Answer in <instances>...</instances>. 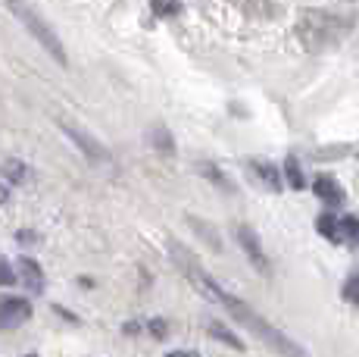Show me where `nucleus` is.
<instances>
[{
    "instance_id": "1",
    "label": "nucleus",
    "mask_w": 359,
    "mask_h": 357,
    "mask_svg": "<svg viewBox=\"0 0 359 357\" xmlns=\"http://www.w3.org/2000/svg\"><path fill=\"white\" fill-rule=\"evenodd\" d=\"M194 288H197L200 294H206L210 301H216V304L222 307V311L229 313V317L238 323V326H244L247 332H253L262 342V345H269L272 351H278L281 357H309V351L300 345V342L291 339L287 332H281L278 326H272L266 317H259V313L253 311V307L247 304L244 298H238V294H231L229 288H222L216 279L210 276V273H206V276L200 279Z\"/></svg>"
},
{
    "instance_id": "2",
    "label": "nucleus",
    "mask_w": 359,
    "mask_h": 357,
    "mask_svg": "<svg viewBox=\"0 0 359 357\" xmlns=\"http://www.w3.org/2000/svg\"><path fill=\"white\" fill-rule=\"evenodd\" d=\"M353 29V13L331 10V6H306L297 19V38L306 51H325L344 41Z\"/></svg>"
},
{
    "instance_id": "3",
    "label": "nucleus",
    "mask_w": 359,
    "mask_h": 357,
    "mask_svg": "<svg viewBox=\"0 0 359 357\" xmlns=\"http://www.w3.org/2000/svg\"><path fill=\"white\" fill-rule=\"evenodd\" d=\"M10 13L19 19V22L25 25V29L34 35V41H38L41 47H44L47 53H50L53 60H57L60 66H69V57H66V47H63V41H60V35H57V29H53L50 22H47L44 16H41L34 6H29V4H10Z\"/></svg>"
},
{
    "instance_id": "4",
    "label": "nucleus",
    "mask_w": 359,
    "mask_h": 357,
    "mask_svg": "<svg viewBox=\"0 0 359 357\" xmlns=\"http://www.w3.org/2000/svg\"><path fill=\"white\" fill-rule=\"evenodd\" d=\"M234 238H238L244 257L253 264V270H257L259 276H269V273H272V260H269L266 248H262V238L257 235V229H253V226H247V223H238V226H234Z\"/></svg>"
},
{
    "instance_id": "5",
    "label": "nucleus",
    "mask_w": 359,
    "mask_h": 357,
    "mask_svg": "<svg viewBox=\"0 0 359 357\" xmlns=\"http://www.w3.org/2000/svg\"><path fill=\"white\" fill-rule=\"evenodd\" d=\"M165 248H169V257H172V264L178 266V273H182L184 279H188L191 285H197L200 279L206 276V270H203V264H200V257L194 251L188 248V245H182L175 235H169L165 238Z\"/></svg>"
},
{
    "instance_id": "6",
    "label": "nucleus",
    "mask_w": 359,
    "mask_h": 357,
    "mask_svg": "<svg viewBox=\"0 0 359 357\" xmlns=\"http://www.w3.org/2000/svg\"><path fill=\"white\" fill-rule=\"evenodd\" d=\"M60 129L72 138L75 144L81 148V154L88 157V160H97V163H103V160H109V150H107V144H103L100 138H94L91 132H88L85 126H79V122H72V119H60Z\"/></svg>"
},
{
    "instance_id": "7",
    "label": "nucleus",
    "mask_w": 359,
    "mask_h": 357,
    "mask_svg": "<svg viewBox=\"0 0 359 357\" xmlns=\"http://www.w3.org/2000/svg\"><path fill=\"white\" fill-rule=\"evenodd\" d=\"M32 320V301L22 294H4L0 298V329H16Z\"/></svg>"
},
{
    "instance_id": "8",
    "label": "nucleus",
    "mask_w": 359,
    "mask_h": 357,
    "mask_svg": "<svg viewBox=\"0 0 359 357\" xmlns=\"http://www.w3.org/2000/svg\"><path fill=\"white\" fill-rule=\"evenodd\" d=\"M184 219H188V226L194 229V235H197L210 251H216V254H219V251H225L222 235H219V229L210 223V219H203V216H197V214H184Z\"/></svg>"
},
{
    "instance_id": "9",
    "label": "nucleus",
    "mask_w": 359,
    "mask_h": 357,
    "mask_svg": "<svg viewBox=\"0 0 359 357\" xmlns=\"http://www.w3.org/2000/svg\"><path fill=\"white\" fill-rule=\"evenodd\" d=\"M247 167H250V173L257 176V182L259 185H266L269 191H281V169L275 167L272 160H266V157H250V160H247Z\"/></svg>"
},
{
    "instance_id": "10",
    "label": "nucleus",
    "mask_w": 359,
    "mask_h": 357,
    "mask_svg": "<svg viewBox=\"0 0 359 357\" xmlns=\"http://www.w3.org/2000/svg\"><path fill=\"white\" fill-rule=\"evenodd\" d=\"M313 191L319 201H325L328 207H337V204L347 201V191H344V185L337 182L334 176H316L313 178Z\"/></svg>"
},
{
    "instance_id": "11",
    "label": "nucleus",
    "mask_w": 359,
    "mask_h": 357,
    "mask_svg": "<svg viewBox=\"0 0 359 357\" xmlns=\"http://www.w3.org/2000/svg\"><path fill=\"white\" fill-rule=\"evenodd\" d=\"M16 273H19L16 279H22V285L29 288V292H34V294L44 292V270H41V264L34 257H25L22 254V257L16 260Z\"/></svg>"
},
{
    "instance_id": "12",
    "label": "nucleus",
    "mask_w": 359,
    "mask_h": 357,
    "mask_svg": "<svg viewBox=\"0 0 359 357\" xmlns=\"http://www.w3.org/2000/svg\"><path fill=\"white\" fill-rule=\"evenodd\" d=\"M150 144H154V150L160 157H175L178 154V141H175V135L169 132L165 126H150Z\"/></svg>"
},
{
    "instance_id": "13",
    "label": "nucleus",
    "mask_w": 359,
    "mask_h": 357,
    "mask_svg": "<svg viewBox=\"0 0 359 357\" xmlns=\"http://www.w3.org/2000/svg\"><path fill=\"white\" fill-rule=\"evenodd\" d=\"M206 332H210V339H216V342H222V345H229L231 351H244V339H241V335L234 332L231 326H225V323L210 320V323H206Z\"/></svg>"
},
{
    "instance_id": "14",
    "label": "nucleus",
    "mask_w": 359,
    "mask_h": 357,
    "mask_svg": "<svg viewBox=\"0 0 359 357\" xmlns=\"http://www.w3.org/2000/svg\"><path fill=\"white\" fill-rule=\"evenodd\" d=\"M197 169H200V176H203V178H206V182H210V185H216L219 191H229V195L234 191V178H229V176H225V169H222V167H216V163L203 160V163H200Z\"/></svg>"
},
{
    "instance_id": "15",
    "label": "nucleus",
    "mask_w": 359,
    "mask_h": 357,
    "mask_svg": "<svg viewBox=\"0 0 359 357\" xmlns=\"http://www.w3.org/2000/svg\"><path fill=\"white\" fill-rule=\"evenodd\" d=\"M285 178L294 191H303L306 188V178H303V169H300V157L297 154H287L285 157Z\"/></svg>"
},
{
    "instance_id": "16",
    "label": "nucleus",
    "mask_w": 359,
    "mask_h": 357,
    "mask_svg": "<svg viewBox=\"0 0 359 357\" xmlns=\"http://www.w3.org/2000/svg\"><path fill=\"white\" fill-rule=\"evenodd\" d=\"M337 242L359 245V216H341L337 219Z\"/></svg>"
},
{
    "instance_id": "17",
    "label": "nucleus",
    "mask_w": 359,
    "mask_h": 357,
    "mask_svg": "<svg viewBox=\"0 0 359 357\" xmlns=\"http://www.w3.org/2000/svg\"><path fill=\"white\" fill-rule=\"evenodd\" d=\"M341 294H344V301H350V304L359 311V266H356V270H350V276L344 279Z\"/></svg>"
},
{
    "instance_id": "18",
    "label": "nucleus",
    "mask_w": 359,
    "mask_h": 357,
    "mask_svg": "<svg viewBox=\"0 0 359 357\" xmlns=\"http://www.w3.org/2000/svg\"><path fill=\"white\" fill-rule=\"evenodd\" d=\"M0 173H4V178H10V182H25L29 178V167H25L22 160H6L4 167H0Z\"/></svg>"
},
{
    "instance_id": "19",
    "label": "nucleus",
    "mask_w": 359,
    "mask_h": 357,
    "mask_svg": "<svg viewBox=\"0 0 359 357\" xmlns=\"http://www.w3.org/2000/svg\"><path fill=\"white\" fill-rule=\"evenodd\" d=\"M316 229H319L325 238H331V242H337V216L334 214H322L316 219Z\"/></svg>"
},
{
    "instance_id": "20",
    "label": "nucleus",
    "mask_w": 359,
    "mask_h": 357,
    "mask_svg": "<svg viewBox=\"0 0 359 357\" xmlns=\"http://www.w3.org/2000/svg\"><path fill=\"white\" fill-rule=\"evenodd\" d=\"M19 279H16V270H13V264L0 254V288H10V285H16Z\"/></svg>"
},
{
    "instance_id": "21",
    "label": "nucleus",
    "mask_w": 359,
    "mask_h": 357,
    "mask_svg": "<svg viewBox=\"0 0 359 357\" xmlns=\"http://www.w3.org/2000/svg\"><path fill=\"white\" fill-rule=\"evenodd\" d=\"M147 329H150V335H154V339H165V335H169V323H165L163 317H154L147 323Z\"/></svg>"
},
{
    "instance_id": "22",
    "label": "nucleus",
    "mask_w": 359,
    "mask_h": 357,
    "mask_svg": "<svg viewBox=\"0 0 359 357\" xmlns=\"http://www.w3.org/2000/svg\"><path fill=\"white\" fill-rule=\"evenodd\" d=\"M154 13H156V16H178V13H182V6H178V4H160V0H156Z\"/></svg>"
},
{
    "instance_id": "23",
    "label": "nucleus",
    "mask_w": 359,
    "mask_h": 357,
    "mask_svg": "<svg viewBox=\"0 0 359 357\" xmlns=\"http://www.w3.org/2000/svg\"><path fill=\"white\" fill-rule=\"evenodd\" d=\"M165 357H200V351H194V348H175V351H165Z\"/></svg>"
},
{
    "instance_id": "24",
    "label": "nucleus",
    "mask_w": 359,
    "mask_h": 357,
    "mask_svg": "<svg viewBox=\"0 0 359 357\" xmlns=\"http://www.w3.org/2000/svg\"><path fill=\"white\" fill-rule=\"evenodd\" d=\"M6 197H10V191H6V185H0V204H6Z\"/></svg>"
},
{
    "instance_id": "25",
    "label": "nucleus",
    "mask_w": 359,
    "mask_h": 357,
    "mask_svg": "<svg viewBox=\"0 0 359 357\" xmlns=\"http://www.w3.org/2000/svg\"><path fill=\"white\" fill-rule=\"evenodd\" d=\"M22 357H38V354H34V351H32V354H22Z\"/></svg>"
}]
</instances>
